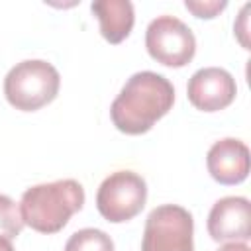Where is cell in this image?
Instances as JSON below:
<instances>
[{"label":"cell","instance_id":"5b68a950","mask_svg":"<svg viewBox=\"0 0 251 251\" xmlns=\"http://www.w3.org/2000/svg\"><path fill=\"white\" fill-rule=\"evenodd\" d=\"M147 202V184L133 171H116L102 180L96 192L100 216L112 224L135 218Z\"/></svg>","mask_w":251,"mask_h":251},{"label":"cell","instance_id":"277c9868","mask_svg":"<svg viewBox=\"0 0 251 251\" xmlns=\"http://www.w3.org/2000/svg\"><path fill=\"white\" fill-rule=\"evenodd\" d=\"M141 251H194L192 214L176 204H163L149 212Z\"/></svg>","mask_w":251,"mask_h":251},{"label":"cell","instance_id":"7a4b0ae2","mask_svg":"<svg viewBox=\"0 0 251 251\" xmlns=\"http://www.w3.org/2000/svg\"><path fill=\"white\" fill-rule=\"evenodd\" d=\"M82 206V184L75 178H61L27 188L20 200V214L24 226L39 233H57Z\"/></svg>","mask_w":251,"mask_h":251},{"label":"cell","instance_id":"ba28073f","mask_svg":"<svg viewBox=\"0 0 251 251\" xmlns=\"http://www.w3.org/2000/svg\"><path fill=\"white\" fill-rule=\"evenodd\" d=\"M208 233L214 241H247L251 237V204L245 196L220 198L208 214Z\"/></svg>","mask_w":251,"mask_h":251},{"label":"cell","instance_id":"9a60e30c","mask_svg":"<svg viewBox=\"0 0 251 251\" xmlns=\"http://www.w3.org/2000/svg\"><path fill=\"white\" fill-rule=\"evenodd\" d=\"M218 251H251V249H249V245L245 241H227Z\"/></svg>","mask_w":251,"mask_h":251},{"label":"cell","instance_id":"6da1fadb","mask_svg":"<svg viewBox=\"0 0 251 251\" xmlns=\"http://www.w3.org/2000/svg\"><path fill=\"white\" fill-rule=\"evenodd\" d=\"M175 104V86L153 71L131 75L110 106L112 124L127 135L147 133Z\"/></svg>","mask_w":251,"mask_h":251},{"label":"cell","instance_id":"9c48e42d","mask_svg":"<svg viewBox=\"0 0 251 251\" xmlns=\"http://www.w3.org/2000/svg\"><path fill=\"white\" fill-rule=\"evenodd\" d=\"M206 167L216 182L239 184L249 175V149L235 137H224L208 149Z\"/></svg>","mask_w":251,"mask_h":251},{"label":"cell","instance_id":"8992f818","mask_svg":"<svg viewBox=\"0 0 251 251\" xmlns=\"http://www.w3.org/2000/svg\"><path fill=\"white\" fill-rule=\"evenodd\" d=\"M145 47L151 59L157 63L180 69L192 61L196 53V37L192 29L178 18L159 16L147 25Z\"/></svg>","mask_w":251,"mask_h":251},{"label":"cell","instance_id":"3957f363","mask_svg":"<svg viewBox=\"0 0 251 251\" xmlns=\"http://www.w3.org/2000/svg\"><path fill=\"white\" fill-rule=\"evenodd\" d=\"M59 71L43 59H27L14 65L4 78V94L10 106L22 112H35L59 94Z\"/></svg>","mask_w":251,"mask_h":251},{"label":"cell","instance_id":"30bf717a","mask_svg":"<svg viewBox=\"0 0 251 251\" xmlns=\"http://www.w3.org/2000/svg\"><path fill=\"white\" fill-rule=\"evenodd\" d=\"M90 10L98 18L100 33L108 43L118 45L131 33L135 12L129 0H96L90 4Z\"/></svg>","mask_w":251,"mask_h":251},{"label":"cell","instance_id":"4fadbf2b","mask_svg":"<svg viewBox=\"0 0 251 251\" xmlns=\"http://www.w3.org/2000/svg\"><path fill=\"white\" fill-rule=\"evenodd\" d=\"M184 8L188 12H192L196 18L212 20V18H216L220 12H224L227 8V2L226 0H186Z\"/></svg>","mask_w":251,"mask_h":251},{"label":"cell","instance_id":"8fae6325","mask_svg":"<svg viewBox=\"0 0 251 251\" xmlns=\"http://www.w3.org/2000/svg\"><path fill=\"white\" fill-rule=\"evenodd\" d=\"M65 251H114V241L102 229L84 227L67 239Z\"/></svg>","mask_w":251,"mask_h":251},{"label":"cell","instance_id":"2e32d148","mask_svg":"<svg viewBox=\"0 0 251 251\" xmlns=\"http://www.w3.org/2000/svg\"><path fill=\"white\" fill-rule=\"evenodd\" d=\"M0 251H16V249H14V245H12V239H8V237L0 235Z\"/></svg>","mask_w":251,"mask_h":251},{"label":"cell","instance_id":"7c38bea8","mask_svg":"<svg viewBox=\"0 0 251 251\" xmlns=\"http://www.w3.org/2000/svg\"><path fill=\"white\" fill-rule=\"evenodd\" d=\"M24 220L20 214V206L6 194H0V235L12 239L22 233Z\"/></svg>","mask_w":251,"mask_h":251},{"label":"cell","instance_id":"5bb4252c","mask_svg":"<svg viewBox=\"0 0 251 251\" xmlns=\"http://www.w3.org/2000/svg\"><path fill=\"white\" fill-rule=\"evenodd\" d=\"M249 4H245L243 8H241V14H239V20L235 22V25H233V31H235V35H237V39H239V43L243 45V49H249V39H247V12H249Z\"/></svg>","mask_w":251,"mask_h":251},{"label":"cell","instance_id":"52a82bcc","mask_svg":"<svg viewBox=\"0 0 251 251\" xmlns=\"http://www.w3.org/2000/svg\"><path fill=\"white\" fill-rule=\"evenodd\" d=\"M186 94L196 110L220 112L235 100L237 84L231 73H227L226 69L204 67L190 76L186 84Z\"/></svg>","mask_w":251,"mask_h":251}]
</instances>
